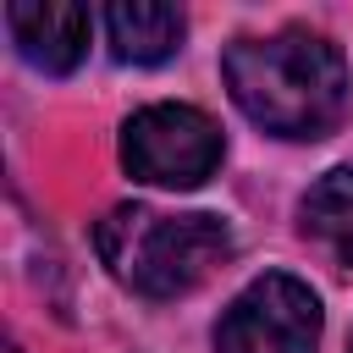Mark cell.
Returning a JSON list of instances; mask_svg holds the SVG:
<instances>
[{"instance_id":"cell-1","label":"cell","mask_w":353,"mask_h":353,"mask_svg":"<svg viewBox=\"0 0 353 353\" xmlns=\"http://www.w3.org/2000/svg\"><path fill=\"white\" fill-rule=\"evenodd\" d=\"M232 105L287 143L331 138L353 110V72L342 50L314 28H276L232 39L221 55Z\"/></svg>"},{"instance_id":"cell-2","label":"cell","mask_w":353,"mask_h":353,"mask_svg":"<svg viewBox=\"0 0 353 353\" xmlns=\"http://www.w3.org/2000/svg\"><path fill=\"white\" fill-rule=\"evenodd\" d=\"M94 248L105 270L138 298H182L215 265H226L237 243H232V226L210 210L165 215L149 204H116L94 226Z\"/></svg>"},{"instance_id":"cell-3","label":"cell","mask_w":353,"mask_h":353,"mask_svg":"<svg viewBox=\"0 0 353 353\" xmlns=\"http://www.w3.org/2000/svg\"><path fill=\"white\" fill-rule=\"evenodd\" d=\"M226 138L199 105H143L121 127V165L149 188H199L221 171Z\"/></svg>"},{"instance_id":"cell-4","label":"cell","mask_w":353,"mask_h":353,"mask_svg":"<svg viewBox=\"0 0 353 353\" xmlns=\"http://www.w3.org/2000/svg\"><path fill=\"white\" fill-rule=\"evenodd\" d=\"M320 325L325 314L309 281L287 270H265L215 320V353H314Z\"/></svg>"},{"instance_id":"cell-5","label":"cell","mask_w":353,"mask_h":353,"mask_svg":"<svg viewBox=\"0 0 353 353\" xmlns=\"http://www.w3.org/2000/svg\"><path fill=\"white\" fill-rule=\"evenodd\" d=\"M6 28H11V44L28 66L61 77V72L83 66L94 17H88V6H72V0H11Z\"/></svg>"},{"instance_id":"cell-6","label":"cell","mask_w":353,"mask_h":353,"mask_svg":"<svg viewBox=\"0 0 353 353\" xmlns=\"http://www.w3.org/2000/svg\"><path fill=\"white\" fill-rule=\"evenodd\" d=\"M99 22L110 39V55L127 66H160L165 55L182 50V33H188L182 6H165V0H116L105 6Z\"/></svg>"},{"instance_id":"cell-7","label":"cell","mask_w":353,"mask_h":353,"mask_svg":"<svg viewBox=\"0 0 353 353\" xmlns=\"http://www.w3.org/2000/svg\"><path fill=\"white\" fill-rule=\"evenodd\" d=\"M298 232L331 259L353 265V165H331L298 199Z\"/></svg>"},{"instance_id":"cell-8","label":"cell","mask_w":353,"mask_h":353,"mask_svg":"<svg viewBox=\"0 0 353 353\" xmlns=\"http://www.w3.org/2000/svg\"><path fill=\"white\" fill-rule=\"evenodd\" d=\"M347 353H353V342H347Z\"/></svg>"}]
</instances>
